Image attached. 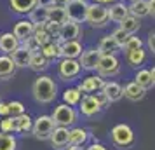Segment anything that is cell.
<instances>
[{
	"label": "cell",
	"mask_w": 155,
	"mask_h": 150,
	"mask_svg": "<svg viewBox=\"0 0 155 150\" xmlns=\"http://www.w3.org/2000/svg\"><path fill=\"white\" fill-rule=\"evenodd\" d=\"M31 94H33L37 103H42V105L52 103L58 96V86L54 82V79L47 77V75L37 77L33 86H31Z\"/></svg>",
	"instance_id": "obj_1"
},
{
	"label": "cell",
	"mask_w": 155,
	"mask_h": 150,
	"mask_svg": "<svg viewBox=\"0 0 155 150\" xmlns=\"http://www.w3.org/2000/svg\"><path fill=\"white\" fill-rule=\"evenodd\" d=\"M84 23H87L91 28H105L106 25L110 23L106 5L98 4V2H89L87 11H85Z\"/></svg>",
	"instance_id": "obj_2"
},
{
	"label": "cell",
	"mask_w": 155,
	"mask_h": 150,
	"mask_svg": "<svg viewBox=\"0 0 155 150\" xmlns=\"http://www.w3.org/2000/svg\"><path fill=\"white\" fill-rule=\"evenodd\" d=\"M94 72H98V75L101 77V79L119 75L120 73V61H119V58H117V54H106V56H101Z\"/></svg>",
	"instance_id": "obj_3"
},
{
	"label": "cell",
	"mask_w": 155,
	"mask_h": 150,
	"mask_svg": "<svg viewBox=\"0 0 155 150\" xmlns=\"http://www.w3.org/2000/svg\"><path fill=\"white\" fill-rule=\"evenodd\" d=\"M52 121L56 126H63V128H68L71 124H75L77 121V112L73 110V107L70 105H66V103H61V105H58L54 108V112H52Z\"/></svg>",
	"instance_id": "obj_4"
},
{
	"label": "cell",
	"mask_w": 155,
	"mask_h": 150,
	"mask_svg": "<svg viewBox=\"0 0 155 150\" xmlns=\"http://www.w3.org/2000/svg\"><path fill=\"white\" fill-rule=\"evenodd\" d=\"M112 142L119 148H127L134 143V133L127 124H117L112 129Z\"/></svg>",
	"instance_id": "obj_5"
},
{
	"label": "cell",
	"mask_w": 155,
	"mask_h": 150,
	"mask_svg": "<svg viewBox=\"0 0 155 150\" xmlns=\"http://www.w3.org/2000/svg\"><path fill=\"white\" fill-rule=\"evenodd\" d=\"M54 128H56V124H54L51 115H40V117H37L33 121L31 131H33L37 140H49V136Z\"/></svg>",
	"instance_id": "obj_6"
},
{
	"label": "cell",
	"mask_w": 155,
	"mask_h": 150,
	"mask_svg": "<svg viewBox=\"0 0 155 150\" xmlns=\"http://www.w3.org/2000/svg\"><path fill=\"white\" fill-rule=\"evenodd\" d=\"M80 65L77 59H71V58H61V61L58 65V75L61 80H73L80 75Z\"/></svg>",
	"instance_id": "obj_7"
},
{
	"label": "cell",
	"mask_w": 155,
	"mask_h": 150,
	"mask_svg": "<svg viewBox=\"0 0 155 150\" xmlns=\"http://www.w3.org/2000/svg\"><path fill=\"white\" fill-rule=\"evenodd\" d=\"M87 5H89L87 0H68V4L64 5L66 18L70 21H75V23H84Z\"/></svg>",
	"instance_id": "obj_8"
},
{
	"label": "cell",
	"mask_w": 155,
	"mask_h": 150,
	"mask_svg": "<svg viewBox=\"0 0 155 150\" xmlns=\"http://www.w3.org/2000/svg\"><path fill=\"white\" fill-rule=\"evenodd\" d=\"M58 42V47H59V58H71V59H77L82 52V44L80 40H63L56 37L54 38Z\"/></svg>",
	"instance_id": "obj_9"
},
{
	"label": "cell",
	"mask_w": 155,
	"mask_h": 150,
	"mask_svg": "<svg viewBox=\"0 0 155 150\" xmlns=\"http://www.w3.org/2000/svg\"><path fill=\"white\" fill-rule=\"evenodd\" d=\"M99 58H101V54L98 52V49H96V47H89V49H82L80 56L77 58V61H78V65H80L82 70L94 72L96 66H98Z\"/></svg>",
	"instance_id": "obj_10"
},
{
	"label": "cell",
	"mask_w": 155,
	"mask_h": 150,
	"mask_svg": "<svg viewBox=\"0 0 155 150\" xmlns=\"http://www.w3.org/2000/svg\"><path fill=\"white\" fill-rule=\"evenodd\" d=\"M80 35H82L80 23L70 21V19H66L64 23H61V26H59V33H58V37L63 38V40H78Z\"/></svg>",
	"instance_id": "obj_11"
},
{
	"label": "cell",
	"mask_w": 155,
	"mask_h": 150,
	"mask_svg": "<svg viewBox=\"0 0 155 150\" xmlns=\"http://www.w3.org/2000/svg\"><path fill=\"white\" fill-rule=\"evenodd\" d=\"M78 107H80L82 115H85V117H94L96 114H99L103 110V108L99 107V103H98L94 94H85V96H82L80 101H78Z\"/></svg>",
	"instance_id": "obj_12"
},
{
	"label": "cell",
	"mask_w": 155,
	"mask_h": 150,
	"mask_svg": "<svg viewBox=\"0 0 155 150\" xmlns=\"http://www.w3.org/2000/svg\"><path fill=\"white\" fill-rule=\"evenodd\" d=\"M68 135H70V129L63 128V126H56L51 133L49 140L52 143V147L56 150H63L68 147Z\"/></svg>",
	"instance_id": "obj_13"
},
{
	"label": "cell",
	"mask_w": 155,
	"mask_h": 150,
	"mask_svg": "<svg viewBox=\"0 0 155 150\" xmlns=\"http://www.w3.org/2000/svg\"><path fill=\"white\" fill-rule=\"evenodd\" d=\"M106 11H108V19L113 21V23H120L127 14H129L127 4L122 2V0H117V2H113L110 5H106Z\"/></svg>",
	"instance_id": "obj_14"
},
{
	"label": "cell",
	"mask_w": 155,
	"mask_h": 150,
	"mask_svg": "<svg viewBox=\"0 0 155 150\" xmlns=\"http://www.w3.org/2000/svg\"><path fill=\"white\" fill-rule=\"evenodd\" d=\"M103 84H105V79H101L99 75H89V77H85L80 84L77 86V89L80 91V93H96V91H99L101 87H103Z\"/></svg>",
	"instance_id": "obj_15"
},
{
	"label": "cell",
	"mask_w": 155,
	"mask_h": 150,
	"mask_svg": "<svg viewBox=\"0 0 155 150\" xmlns=\"http://www.w3.org/2000/svg\"><path fill=\"white\" fill-rule=\"evenodd\" d=\"M33 30H35L33 28V23L26 18V19H19V21L16 23L14 28H12V33L21 42V40H25V38H28V37L33 35Z\"/></svg>",
	"instance_id": "obj_16"
},
{
	"label": "cell",
	"mask_w": 155,
	"mask_h": 150,
	"mask_svg": "<svg viewBox=\"0 0 155 150\" xmlns=\"http://www.w3.org/2000/svg\"><path fill=\"white\" fill-rule=\"evenodd\" d=\"M134 82L141 86L143 89H153L155 86V68L152 70H138L136 77H134Z\"/></svg>",
	"instance_id": "obj_17"
},
{
	"label": "cell",
	"mask_w": 155,
	"mask_h": 150,
	"mask_svg": "<svg viewBox=\"0 0 155 150\" xmlns=\"http://www.w3.org/2000/svg\"><path fill=\"white\" fill-rule=\"evenodd\" d=\"M18 47H19V40L14 37L12 32L0 33V51H2V54H11Z\"/></svg>",
	"instance_id": "obj_18"
},
{
	"label": "cell",
	"mask_w": 155,
	"mask_h": 150,
	"mask_svg": "<svg viewBox=\"0 0 155 150\" xmlns=\"http://www.w3.org/2000/svg\"><path fill=\"white\" fill-rule=\"evenodd\" d=\"M99 91H103V93H105V96L108 98L110 103L120 101L122 98H124V94H122V86H120L119 82H105L103 87H101Z\"/></svg>",
	"instance_id": "obj_19"
},
{
	"label": "cell",
	"mask_w": 155,
	"mask_h": 150,
	"mask_svg": "<svg viewBox=\"0 0 155 150\" xmlns=\"http://www.w3.org/2000/svg\"><path fill=\"white\" fill-rule=\"evenodd\" d=\"M122 94L131 101H141L145 96H147V89H143V87L138 86V84L133 80V82L126 84V87H122Z\"/></svg>",
	"instance_id": "obj_20"
},
{
	"label": "cell",
	"mask_w": 155,
	"mask_h": 150,
	"mask_svg": "<svg viewBox=\"0 0 155 150\" xmlns=\"http://www.w3.org/2000/svg\"><path fill=\"white\" fill-rule=\"evenodd\" d=\"M28 68L37 72V73H40V72L49 68V59L44 56L40 51H33L31 56H30V61H28Z\"/></svg>",
	"instance_id": "obj_21"
},
{
	"label": "cell",
	"mask_w": 155,
	"mask_h": 150,
	"mask_svg": "<svg viewBox=\"0 0 155 150\" xmlns=\"http://www.w3.org/2000/svg\"><path fill=\"white\" fill-rule=\"evenodd\" d=\"M16 65L11 59L9 54H2L0 56V80H9L11 77H14L16 73Z\"/></svg>",
	"instance_id": "obj_22"
},
{
	"label": "cell",
	"mask_w": 155,
	"mask_h": 150,
	"mask_svg": "<svg viewBox=\"0 0 155 150\" xmlns=\"http://www.w3.org/2000/svg\"><path fill=\"white\" fill-rule=\"evenodd\" d=\"M124 54H126L127 65H129V66H133V68H138V66H141V65L147 61V51L143 49V47L127 51V52H124Z\"/></svg>",
	"instance_id": "obj_23"
},
{
	"label": "cell",
	"mask_w": 155,
	"mask_h": 150,
	"mask_svg": "<svg viewBox=\"0 0 155 150\" xmlns=\"http://www.w3.org/2000/svg\"><path fill=\"white\" fill-rule=\"evenodd\" d=\"M96 49H98V52L101 54V56H106V54H117V52L120 51V47H119V44L112 38V35H106V37H103V38L99 40Z\"/></svg>",
	"instance_id": "obj_24"
},
{
	"label": "cell",
	"mask_w": 155,
	"mask_h": 150,
	"mask_svg": "<svg viewBox=\"0 0 155 150\" xmlns=\"http://www.w3.org/2000/svg\"><path fill=\"white\" fill-rule=\"evenodd\" d=\"M26 16H28L30 21L33 23V26H37V25H45L47 23V18H49V7L35 5Z\"/></svg>",
	"instance_id": "obj_25"
},
{
	"label": "cell",
	"mask_w": 155,
	"mask_h": 150,
	"mask_svg": "<svg viewBox=\"0 0 155 150\" xmlns=\"http://www.w3.org/2000/svg\"><path fill=\"white\" fill-rule=\"evenodd\" d=\"M9 56H11V59L14 61L16 68H28V61H30V56H31V52L19 45V47H18L16 51H12Z\"/></svg>",
	"instance_id": "obj_26"
},
{
	"label": "cell",
	"mask_w": 155,
	"mask_h": 150,
	"mask_svg": "<svg viewBox=\"0 0 155 150\" xmlns=\"http://www.w3.org/2000/svg\"><path fill=\"white\" fill-rule=\"evenodd\" d=\"M9 5H11L12 12L26 16L37 5V0H9Z\"/></svg>",
	"instance_id": "obj_27"
},
{
	"label": "cell",
	"mask_w": 155,
	"mask_h": 150,
	"mask_svg": "<svg viewBox=\"0 0 155 150\" xmlns=\"http://www.w3.org/2000/svg\"><path fill=\"white\" fill-rule=\"evenodd\" d=\"M12 122H14V133H30L31 126H33V121L26 112L12 117Z\"/></svg>",
	"instance_id": "obj_28"
},
{
	"label": "cell",
	"mask_w": 155,
	"mask_h": 150,
	"mask_svg": "<svg viewBox=\"0 0 155 150\" xmlns=\"http://www.w3.org/2000/svg\"><path fill=\"white\" fill-rule=\"evenodd\" d=\"M127 11L129 14L138 18V19H143L148 16V7H147V0H136V2H131L127 4Z\"/></svg>",
	"instance_id": "obj_29"
},
{
	"label": "cell",
	"mask_w": 155,
	"mask_h": 150,
	"mask_svg": "<svg viewBox=\"0 0 155 150\" xmlns=\"http://www.w3.org/2000/svg\"><path fill=\"white\" fill-rule=\"evenodd\" d=\"M119 26L124 30V32H127L129 35H134V33L141 28V19H138V18H134V16H131V14H127L126 18L119 23Z\"/></svg>",
	"instance_id": "obj_30"
},
{
	"label": "cell",
	"mask_w": 155,
	"mask_h": 150,
	"mask_svg": "<svg viewBox=\"0 0 155 150\" xmlns=\"http://www.w3.org/2000/svg\"><path fill=\"white\" fill-rule=\"evenodd\" d=\"M87 131L82 128H75L70 129V135H68V145H77V147H82L85 142H87Z\"/></svg>",
	"instance_id": "obj_31"
},
{
	"label": "cell",
	"mask_w": 155,
	"mask_h": 150,
	"mask_svg": "<svg viewBox=\"0 0 155 150\" xmlns=\"http://www.w3.org/2000/svg\"><path fill=\"white\" fill-rule=\"evenodd\" d=\"M38 51H40V52H42L44 56L49 59V61H54L56 58H59V47H58V42L54 40V38H52V40H49L47 44H44Z\"/></svg>",
	"instance_id": "obj_32"
},
{
	"label": "cell",
	"mask_w": 155,
	"mask_h": 150,
	"mask_svg": "<svg viewBox=\"0 0 155 150\" xmlns=\"http://www.w3.org/2000/svg\"><path fill=\"white\" fill-rule=\"evenodd\" d=\"M80 98H82V93L78 91L77 87H68V89L63 93V101L66 103V105H70V107L78 105Z\"/></svg>",
	"instance_id": "obj_33"
},
{
	"label": "cell",
	"mask_w": 155,
	"mask_h": 150,
	"mask_svg": "<svg viewBox=\"0 0 155 150\" xmlns=\"http://www.w3.org/2000/svg\"><path fill=\"white\" fill-rule=\"evenodd\" d=\"M66 19H68V18H66V12H64L63 7H54V5L49 7V18H47V21L61 25V23H64Z\"/></svg>",
	"instance_id": "obj_34"
},
{
	"label": "cell",
	"mask_w": 155,
	"mask_h": 150,
	"mask_svg": "<svg viewBox=\"0 0 155 150\" xmlns=\"http://www.w3.org/2000/svg\"><path fill=\"white\" fill-rule=\"evenodd\" d=\"M16 148H18V142H16L14 136L0 131V150H16Z\"/></svg>",
	"instance_id": "obj_35"
},
{
	"label": "cell",
	"mask_w": 155,
	"mask_h": 150,
	"mask_svg": "<svg viewBox=\"0 0 155 150\" xmlns=\"http://www.w3.org/2000/svg\"><path fill=\"white\" fill-rule=\"evenodd\" d=\"M138 47H143V40H141L140 37H134V35H129L126 42L120 45V49L124 51V52L133 51V49H138Z\"/></svg>",
	"instance_id": "obj_36"
},
{
	"label": "cell",
	"mask_w": 155,
	"mask_h": 150,
	"mask_svg": "<svg viewBox=\"0 0 155 150\" xmlns=\"http://www.w3.org/2000/svg\"><path fill=\"white\" fill-rule=\"evenodd\" d=\"M7 108H9V115H11V117L25 114V105H23L21 101H9Z\"/></svg>",
	"instance_id": "obj_37"
},
{
	"label": "cell",
	"mask_w": 155,
	"mask_h": 150,
	"mask_svg": "<svg viewBox=\"0 0 155 150\" xmlns=\"http://www.w3.org/2000/svg\"><path fill=\"white\" fill-rule=\"evenodd\" d=\"M0 131L2 133H7V135H12L14 133V122H12V117L7 115L0 121Z\"/></svg>",
	"instance_id": "obj_38"
},
{
	"label": "cell",
	"mask_w": 155,
	"mask_h": 150,
	"mask_svg": "<svg viewBox=\"0 0 155 150\" xmlns=\"http://www.w3.org/2000/svg\"><path fill=\"white\" fill-rule=\"evenodd\" d=\"M110 35H112V38H113V40H115L117 44H119V47H120V45H122V44H124V42L127 40L129 33H127V32H124V30H122V28L119 26V28H115V30H113V32L110 33Z\"/></svg>",
	"instance_id": "obj_39"
},
{
	"label": "cell",
	"mask_w": 155,
	"mask_h": 150,
	"mask_svg": "<svg viewBox=\"0 0 155 150\" xmlns=\"http://www.w3.org/2000/svg\"><path fill=\"white\" fill-rule=\"evenodd\" d=\"M19 45H21V47H25L26 51H30V52H33V51H38V49H40V45L37 44V40L33 38V35L28 37V38H25V40H21V42H19Z\"/></svg>",
	"instance_id": "obj_40"
},
{
	"label": "cell",
	"mask_w": 155,
	"mask_h": 150,
	"mask_svg": "<svg viewBox=\"0 0 155 150\" xmlns=\"http://www.w3.org/2000/svg\"><path fill=\"white\" fill-rule=\"evenodd\" d=\"M96 100H98V103H99V107L101 108H108V105H110V101H108V98L105 96V93L103 91H96Z\"/></svg>",
	"instance_id": "obj_41"
},
{
	"label": "cell",
	"mask_w": 155,
	"mask_h": 150,
	"mask_svg": "<svg viewBox=\"0 0 155 150\" xmlns=\"http://www.w3.org/2000/svg\"><path fill=\"white\" fill-rule=\"evenodd\" d=\"M147 45H148V51L153 54L155 52V32L152 30L150 33H148V38H147Z\"/></svg>",
	"instance_id": "obj_42"
},
{
	"label": "cell",
	"mask_w": 155,
	"mask_h": 150,
	"mask_svg": "<svg viewBox=\"0 0 155 150\" xmlns=\"http://www.w3.org/2000/svg\"><path fill=\"white\" fill-rule=\"evenodd\" d=\"M147 7H148V16L155 18V0H147Z\"/></svg>",
	"instance_id": "obj_43"
},
{
	"label": "cell",
	"mask_w": 155,
	"mask_h": 150,
	"mask_svg": "<svg viewBox=\"0 0 155 150\" xmlns=\"http://www.w3.org/2000/svg\"><path fill=\"white\" fill-rule=\"evenodd\" d=\"M9 115V108H7V103L0 100V117H7Z\"/></svg>",
	"instance_id": "obj_44"
},
{
	"label": "cell",
	"mask_w": 155,
	"mask_h": 150,
	"mask_svg": "<svg viewBox=\"0 0 155 150\" xmlns=\"http://www.w3.org/2000/svg\"><path fill=\"white\" fill-rule=\"evenodd\" d=\"M68 4V0H52V4L51 5H54V7H63L64 9V5Z\"/></svg>",
	"instance_id": "obj_45"
},
{
	"label": "cell",
	"mask_w": 155,
	"mask_h": 150,
	"mask_svg": "<svg viewBox=\"0 0 155 150\" xmlns=\"http://www.w3.org/2000/svg\"><path fill=\"white\" fill-rule=\"evenodd\" d=\"M87 150H108V148H106L105 145H101V143H92Z\"/></svg>",
	"instance_id": "obj_46"
},
{
	"label": "cell",
	"mask_w": 155,
	"mask_h": 150,
	"mask_svg": "<svg viewBox=\"0 0 155 150\" xmlns=\"http://www.w3.org/2000/svg\"><path fill=\"white\" fill-rule=\"evenodd\" d=\"M51 4H52V0H37V5H40V7H51Z\"/></svg>",
	"instance_id": "obj_47"
},
{
	"label": "cell",
	"mask_w": 155,
	"mask_h": 150,
	"mask_svg": "<svg viewBox=\"0 0 155 150\" xmlns=\"http://www.w3.org/2000/svg\"><path fill=\"white\" fill-rule=\"evenodd\" d=\"M92 2H98V4H103V5H110V4L117 2V0H92Z\"/></svg>",
	"instance_id": "obj_48"
},
{
	"label": "cell",
	"mask_w": 155,
	"mask_h": 150,
	"mask_svg": "<svg viewBox=\"0 0 155 150\" xmlns=\"http://www.w3.org/2000/svg\"><path fill=\"white\" fill-rule=\"evenodd\" d=\"M66 150H84V148H82V147H77V145H68Z\"/></svg>",
	"instance_id": "obj_49"
},
{
	"label": "cell",
	"mask_w": 155,
	"mask_h": 150,
	"mask_svg": "<svg viewBox=\"0 0 155 150\" xmlns=\"http://www.w3.org/2000/svg\"><path fill=\"white\" fill-rule=\"evenodd\" d=\"M129 2H136V0H129Z\"/></svg>",
	"instance_id": "obj_50"
},
{
	"label": "cell",
	"mask_w": 155,
	"mask_h": 150,
	"mask_svg": "<svg viewBox=\"0 0 155 150\" xmlns=\"http://www.w3.org/2000/svg\"><path fill=\"white\" fill-rule=\"evenodd\" d=\"M0 33H2V32H0Z\"/></svg>",
	"instance_id": "obj_51"
},
{
	"label": "cell",
	"mask_w": 155,
	"mask_h": 150,
	"mask_svg": "<svg viewBox=\"0 0 155 150\" xmlns=\"http://www.w3.org/2000/svg\"><path fill=\"white\" fill-rule=\"evenodd\" d=\"M0 100H2V98H0Z\"/></svg>",
	"instance_id": "obj_52"
}]
</instances>
